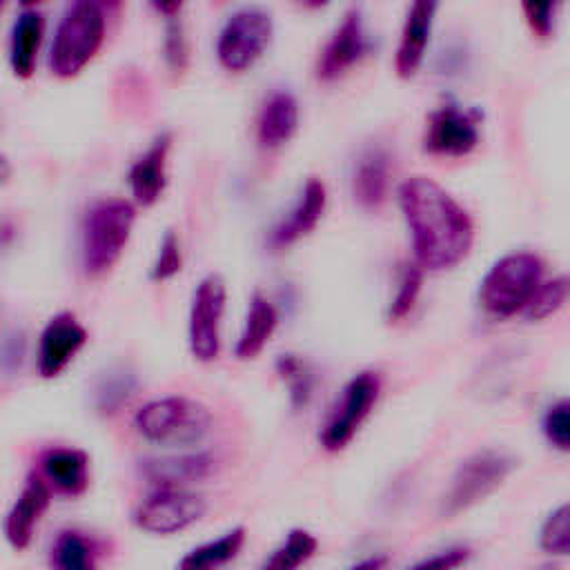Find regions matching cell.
Returning a JSON list of instances; mask_svg holds the SVG:
<instances>
[{
  "mask_svg": "<svg viewBox=\"0 0 570 570\" xmlns=\"http://www.w3.org/2000/svg\"><path fill=\"white\" fill-rule=\"evenodd\" d=\"M472 557V550L468 546H450L445 550H439L421 561H416L414 566L405 568V570H459L461 566H465Z\"/></svg>",
  "mask_w": 570,
  "mask_h": 570,
  "instance_id": "836d02e7",
  "label": "cell"
},
{
  "mask_svg": "<svg viewBox=\"0 0 570 570\" xmlns=\"http://www.w3.org/2000/svg\"><path fill=\"white\" fill-rule=\"evenodd\" d=\"M379 394H381V379L376 372L354 374L345 383L338 403L334 405L327 423L321 430V445L327 452L343 450L354 439V434L358 432L363 421L370 416V412L374 410Z\"/></svg>",
  "mask_w": 570,
  "mask_h": 570,
  "instance_id": "9c48e42d",
  "label": "cell"
},
{
  "mask_svg": "<svg viewBox=\"0 0 570 570\" xmlns=\"http://www.w3.org/2000/svg\"><path fill=\"white\" fill-rule=\"evenodd\" d=\"M325 203H327V189H325L323 180L309 178L301 191L298 203L289 212V216L283 218L272 229L269 245L274 249H283V247L296 243L298 238H303L305 234H309L316 227V223L321 220V216L325 212Z\"/></svg>",
  "mask_w": 570,
  "mask_h": 570,
  "instance_id": "ffe728a7",
  "label": "cell"
},
{
  "mask_svg": "<svg viewBox=\"0 0 570 570\" xmlns=\"http://www.w3.org/2000/svg\"><path fill=\"white\" fill-rule=\"evenodd\" d=\"M134 387L136 379L127 370H114L105 374L96 387V407L102 414L118 412V407L127 403V399L134 394Z\"/></svg>",
  "mask_w": 570,
  "mask_h": 570,
  "instance_id": "83f0119b",
  "label": "cell"
},
{
  "mask_svg": "<svg viewBox=\"0 0 570 570\" xmlns=\"http://www.w3.org/2000/svg\"><path fill=\"white\" fill-rule=\"evenodd\" d=\"M276 372L289 390L292 407L303 410L314 394V372L307 361L296 354H283L276 361Z\"/></svg>",
  "mask_w": 570,
  "mask_h": 570,
  "instance_id": "4316f807",
  "label": "cell"
},
{
  "mask_svg": "<svg viewBox=\"0 0 570 570\" xmlns=\"http://www.w3.org/2000/svg\"><path fill=\"white\" fill-rule=\"evenodd\" d=\"M318 548V539L303 528H294L287 532L281 546H276L265 561L258 566V570H298L305 566Z\"/></svg>",
  "mask_w": 570,
  "mask_h": 570,
  "instance_id": "484cf974",
  "label": "cell"
},
{
  "mask_svg": "<svg viewBox=\"0 0 570 570\" xmlns=\"http://www.w3.org/2000/svg\"><path fill=\"white\" fill-rule=\"evenodd\" d=\"M525 20L530 24V29L539 36V38H548L554 29V11H557V2H523L521 4Z\"/></svg>",
  "mask_w": 570,
  "mask_h": 570,
  "instance_id": "d590c367",
  "label": "cell"
},
{
  "mask_svg": "<svg viewBox=\"0 0 570 570\" xmlns=\"http://www.w3.org/2000/svg\"><path fill=\"white\" fill-rule=\"evenodd\" d=\"M227 303V285L218 274L200 278L187 314V345L196 361L212 363L220 354V325Z\"/></svg>",
  "mask_w": 570,
  "mask_h": 570,
  "instance_id": "ba28073f",
  "label": "cell"
},
{
  "mask_svg": "<svg viewBox=\"0 0 570 570\" xmlns=\"http://www.w3.org/2000/svg\"><path fill=\"white\" fill-rule=\"evenodd\" d=\"M541 428H543L546 441L552 448L568 452L570 450V401L559 399L557 403H552L543 414Z\"/></svg>",
  "mask_w": 570,
  "mask_h": 570,
  "instance_id": "d6a6232c",
  "label": "cell"
},
{
  "mask_svg": "<svg viewBox=\"0 0 570 570\" xmlns=\"http://www.w3.org/2000/svg\"><path fill=\"white\" fill-rule=\"evenodd\" d=\"M49 505H51V488L40 474H29L2 521L4 539L13 550L22 552L31 546L36 528L45 517V512L49 510Z\"/></svg>",
  "mask_w": 570,
  "mask_h": 570,
  "instance_id": "4fadbf2b",
  "label": "cell"
},
{
  "mask_svg": "<svg viewBox=\"0 0 570 570\" xmlns=\"http://www.w3.org/2000/svg\"><path fill=\"white\" fill-rule=\"evenodd\" d=\"M272 36V16L258 7H243L234 11L220 27L216 40V58L227 71H247L265 53Z\"/></svg>",
  "mask_w": 570,
  "mask_h": 570,
  "instance_id": "52a82bcc",
  "label": "cell"
},
{
  "mask_svg": "<svg viewBox=\"0 0 570 570\" xmlns=\"http://www.w3.org/2000/svg\"><path fill=\"white\" fill-rule=\"evenodd\" d=\"M136 223V207L125 198L96 200L82 216L80 261L87 276L107 274L122 256Z\"/></svg>",
  "mask_w": 570,
  "mask_h": 570,
  "instance_id": "7a4b0ae2",
  "label": "cell"
},
{
  "mask_svg": "<svg viewBox=\"0 0 570 570\" xmlns=\"http://www.w3.org/2000/svg\"><path fill=\"white\" fill-rule=\"evenodd\" d=\"M151 7L169 20V18H178V13H180V9H183V2H178V0H169V2H151Z\"/></svg>",
  "mask_w": 570,
  "mask_h": 570,
  "instance_id": "74e56055",
  "label": "cell"
},
{
  "mask_svg": "<svg viewBox=\"0 0 570 570\" xmlns=\"http://www.w3.org/2000/svg\"><path fill=\"white\" fill-rule=\"evenodd\" d=\"M165 33V58L174 71H183L187 65V40L180 20L169 18Z\"/></svg>",
  "mask_w": 570,
  "mask_h": 570,
  "instance_id": "e575fe53",
  "label": "cell"
},
{
  "mask_svg": "<svg viewBox=\"0 0 570 570\" xmlns=\"http://www.w3.org/2000/svg\"><path fill=\"white\" fill-rule=\"evenodd\" d=\"M212 410L189 396L171 394L147 401L134 414V430L149 443L191 448L212 432Z\"/></svg>",
  "mask_w": 570,
  "mask_h": 570,
  "instance_id": "3957f363",
  "label": "cell"
},
{
  "mask_svg": "<svg viewBox=\"0 0 570 570\" xmlns=\"http://www.w3.org/2000/svg\"><path fill=\"white\" fill-rule=\"evenodd\" d=\"M566 298H568V278L557 276L552 281L539 283V287L534 289L532 298L528 301L523 314L530 321H543V318L552 316L554 312H559L563 307Z\"/></svg>",
  "mask_w": 570,
  "mask_h": 570,
  "instance_id": "f546056e",
  "label": "cell"
},
{
  "mask_svg": "<svg viewBox=\"0 0 570 570\" xmlns=\"http://www.w3.org/2000/svg\"><path fill=\"white\" fill-rule=\"evenodd\" d=\"M434 11H436V2H430V0H416L410 4L403 29H401V40L396 47V58H394V67L401 78H412L421 67L425 47L430 40V31H432Z\"/></svg>",
  "mask_w": 570,
  "mask_h": 570,
  "instance_id": "d6986e66",
  "label": "cell"
},
{
  "mask_svg": "<svg viewBox=\"0 0 570 570\" xmlns=\"http://www.w3.org/2000/svg\"><path fill=\"white\" fill-rule=\"evenodd\" d=\"M387 185H390V156L381 147H370L365 149L352 174V194L354 200L361 207L376 209L385 196H387Z\"/></svg>",
  "mask_w": 570,
  "mask_h": 570,
  "instance_id": "7402d4cb",
  "label": "cell"
},
{
  "mask_svg": "<svg viewBox=\"0 0 570 570\" xmlns=\"http://www.w3.org/2000/svg\"><path fill=\"white\" fill-rule=\"evenodd\" d=\"M171 149V134H160L151 145L131 163L127 171V183L131 196L138 205H154L167 187V156Z\"/></svg>",
  "mask_w": 570,
  "mask_h": 570,
  "instance_id": "9a60e30c",
  "label": "cell"
},
{
  "mask_svg": "<svg viewBox=\"0 0 570 570\" xmlns=\"http://www.w3.org/2000/svg\"><path fill=\"white\" fill-rule=\"evenodd\" d=\"M207 512V503L200 494L189 492L187 488H156L134 512V523L138 530L171 537L196 521Z\"/></svg>",
  "mask_w": 570,
  "mask_h": 570,
  "instance_id": "30bf717a",
  "label": "cell"
},
{
  "mask_svg": "<svg viewBox=\"0 0 570 570\" xmlns=\"http://www.w3.org/2000/svg\"><path fill=\"white\" fill-rule=\"evenodd\" d=\"M40 476L67 497H80L89 488V454L80 448H49L40 454Z\"/></svg>",
  "mask_w": 570,
  "mask_h": 570,
  "instance_id": "ac0fdd59",
  "label": "cell"
},
{
  "mask_svg": "<svg viewBox=\"0 0 570 570\" xmlns=\"http://www.w3.org/2000/svg\"><path fill=\"white\" fill-rule=\"evenodd\" d=\"M140 470L156 488H185L212 476L216 470V459L209 452L149 456L142 461Z\"/></svg>",
  "mask_w": 570,
  "mask_h": 570,
  "instance_id": "2e32d148",
  "label": "cell"
},
{
  "mask_svg": "<svg viewBox=\"0 0 570 570\" xmlns=\"http://www.w3.org/2000/svg\"><path fill=\"white\" fill-rule=\"evenodd\" d=\"M399 205L412 234L414 263L421 269H450L470 254L474 223L436 180L428 176L403 180Z\"/></svg>",
  "mask_w": 570,
  "mask_h": 570,
  "instance_id": "6da1fadb",
  "label": "cell"
},
{
  "mask_svg": "<svg viewBox=\"0 0 570 570\" xmlns=\"http://www.w3.org/2000/svg\"><path fill=\"white\" fill-rule=\"evenodd\" d=\"M11 176H13L11 158H9L4 151H0V187H2V185H7V183L11 180Z\"/></svg>",
  "mask_w": 570,
  "mask_h": 570,
  "instance_id": "f35d334b",
  "label": "cell"
},
{
  "mask_svg": "<svg viewBox=\"0 0 570 570\" xmlns=\"http://www.w3.org/2000/svg\"><path fill=\"white\" fill-rule=\"evenodd\" d=\"M278 325V312L276 307L261 294H254L247 307V316L243 323V330L238 334L234 354L240 361H249L256 358L263 347L269 343L274 330Z\"/></svg>",
  "mask_w": 570,
  "mask_h": 570,
  "instance_id": "603a6c76",
  "label": "cell"
},
{
  "mask_svg": "<svg viewBox=\"0 0 570 570\" xmlns=\"http://www.w3.org/2000/svg\"><path fill=\"white\" fill-rule=\"evenodd\" d=\"M385 563H387L385 554H374V557H367V559L354 563L347 570H385Z\"/></svg>",
  "mask_w": 570,
  "mask_h": 570,
  "instance_id": "8d00e7d4",
  "label": "cell"
},
{
  "mask_svg": "<svg viewBox=\"0 0 570 570\" xmlns=\"http://www.w3.org/2000/svg\"><path fill=\"white\" fill-rule=\"evenodd\" d=\"M87 343V330L71 312H60L40 332L36 367L42 379L60 376Z\"/></svg>",
  "mask_w": 570,
  "mask_h": 570,
  "instance_id": "7c38bea8",
  "label": "cell"
},
{
  "mask_svg": "<svg viewBox=\"0 0 570 570\" xmlns=\"http://www.w3.org/2000/svg\"><path fill=\"white\" fill-rule=\"evenodd\" d=\"M543 276V261L532 252L501 256L483 276L479 301L485 312L499 318L523 312Z\"/></svg>",
  "mask_w": 570,
  "mask_h": 570,
  "instance_id": "5b68a950",
  "label": "cell"
},
{
  "mask_svg": "<svg viewBox=\"0 0 570 570\" xmlns=\"http://www.w3.org/2000/svg\"><path fill=\"white\" fill-rule=\"evenodd\" d=\"M105 9L91 0L71 2L53 33L49 69L58 78H76L100 51L105 42Z\"/></svg>",
  "mask_w": 570,
  "mask_h": 570,
  "instance_id": "277c9868",
  "label": "cell"
},
{
  "mask_svg": "<svg viewBox=\"0 0 570 570\" xmlns=\"http://www.w3.org/2000/svg\"><path fill=\"white\" fill-rule=\"evenodd\" d=\"M365 51L367 38L361 11L350 9L321 51L316 62V76L321 80H334L341 73H345L352 65H356L365 56Z\"/></svg>",
  "mask_w": 570,
  "mask_h": 570,
  "instance_id": "5bb4252c",
  "label": "cell"
},
{
  "mask_svg": "<svg viewBox=\"0 0 570 570\" xmlns=\"http://www.w3.org/2000/svg\"><path fill=\"white\" fill-rule=\"evenodd\" d=\"M539 546L543 552L566 557L570 552V505L561 503L554 508L539 532Z\"/></svg>",
  "mask_w": 570,
  "mask_h": 570,
  "instance_id": "f1b7e54d",
  "label": "cell"
},
{
  "mask_svg": "<svg viewBox=\"0 0 570 570\" xmlns=\"http://www.w3.org/2000/svg\"><path fill=\"white\" fill-rule=\"evenodd\" d=\"M517 459L494 448H485L465 456L459 463L452 483L443 497V514L456 517L459 512H465L472 505L481 503L503 485V481L512 474Z\"/></svg>",
  "mask_w": 570,
  "mask_h": 570,
  "instance_id": "8992f818",
  "label": "cell"
},
{
  "mask_svg": "<svg viewBox=\"0 0 570 570\" xmlns=\"http://www.w3.org/2000/svg\"><path fill=\"white\" fill-rule=\"evenodd\" d=\"M183 269V249H180V240L176 236L174 229H167L165 236L158 243V252L156 258L151 263L149 269V278L160 283V281H169L174 278L178 272Z\"/></svg>",
  "mask_w": 570,
  "mask_h": 570,
  "instance_id": "4dcf8cb0",
  "label": "cell"
},
{
  "mask_svg": "<svg viewBox=\"0 0 570 570\" xmlns=\"http://www.w3.org/2000/svg\"><path fill=\"white\" fill-rule=\"evenodd\" d=\"M245 537H247L245 528L236 525V528L223 532L220 537L191 548L178 561L176 570H216L238 557V552L245 546Z\"/></svg>",
  "mask_w": 570,
  "mask_h": 570,
  "instance_id": "d4e9b609",
  "label": "cell"
},
{
  "mask_svg": "<svg viewBox=\"0 0 570 570\" xmlns=\"http://www.w3.org/2000/svg\"><path fill=\"white\" fill-rule=\"evenodd\" d=\"M51 570H98V546L80 530H60L49 548Z\"/></svg>",
  "mask_w": 570,
  "mask_h": 570,
  "instance_id": "cb8c5ba5",
  "label": "cell"
},
{
  "mask_svg": "<svg viewBox=\"0 0 570 570\" xmlns=\"http://www.w3.org/2000/svg\"><path fill=\"white\" fill-rule=\"evenodd\" d=\"M421 283H423V269L416 263L405 265L399 281V289L390 303V321H401L412 312L421 292Z\"/></svg>",
  "mask_w": 570,
  "mask_h": 570,
  "instance_id": "1f68e13d",
  "label": "cell"
},
{
  "mask_svg": "<svg viewBox=\"0 0 570 570\" xmlns=\"http://www.w3.org/2000/svg\"><path fill=\"white\" fill-rule=\"evenodd\" d=\"M479 142V114L443 105L428 114L423 147L434 156H465Z\"/></svg>",
  "mask_w": 570,
  "mask_h": 570,
  "instance_id": "8fae6325",
  "label": "cell"
},
{
  "mask_svg": "<svg viewBox=\"0 0 570 570\" xmlns=\"http://www.w3.org/2000/svg\"><path fill=\"white\" fill-rule=\"evenodd\" d=\"M298 127V102L289 91H274L258 111L256 136L261 147L274 149L292 138Z\"/></svg>",
  "mask_w": 570,
  "mask_h": 570,
  "instance_id": "44dd1931",
  "label": "cell"
},
{
  "mask_svg": "<svg viewBox=\"0 0 570 570\" xmlns=\"http://www.w3.org/2000/svg\"><path fill=\"white\" fill-rule=\"evenodd\" d=\"M532 570H559V566L557 563H543V566H537Z\"/></svg>",
  "mask_w": 570,
  "mask_h": 570,
  "instance_id": "ab89813d",
  "label": "cell"
},
{
  "mask_svg": "<svg viewBox=\"0 0 570 570\" xmlns=\"http://www.w3.org/2000/svg\"><path fill=\"white\" fill-rule=\"evenodd\" d=\"M2 7H4V2H2V0H0V11H2Z\"/></svg>",
  "mask_w": 570,
  "mask_h": 570,
  "instance_id": "60d3db41",
  "label": "cell"
},
{
  "mask_svg": "<svg viewBox=\"0 0 570 570\" xmlns=\"http://www.w3.org/2000/svg\"><path fill=\"white\" fill-rule=\"evenodd\" d=\"M45 13L36 4H24L16 16L9 33V67L16 78L33 76L38 53L45 40Z\"/></svg>",
  "mask_w": 570,
  "mask_h": 570,
  "instance_id": "e0dca14e",
  "label": "cell"
}]
</instances>
